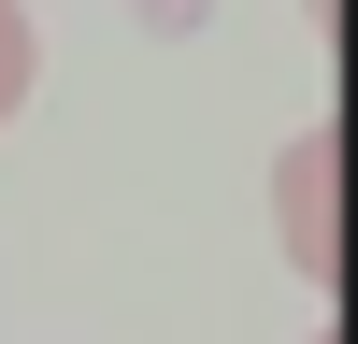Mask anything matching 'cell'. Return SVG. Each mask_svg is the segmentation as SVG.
<instances>
[{"label": "cell", "instance_id": "obj_1", "mask_svg": "<svg viewBox=\"0 0 358 344\" xmlns=\"http://www.w3.org/2000/svg\"><path fill=\"white\" fill-rule=\"evenodd\" d=\"M273 229H287V258H301L315 287H344V143L330 129H301L273 158Z\"/></svg>", "mask_w": 358, "mask_h": 344}, {"label": "cell", "instance_id": "obj_2", "mask_svg": "<svg viewBox=\"0 0 358 344\" xmlns=\"http://www.w3.org/2000/svg\"><path fill=\"white\" fill-rule=\"evenodd\" d=\"M29 72H43V43H29V0H0V115L29 101Z\"/></svg>", "mask_w": 358, "mask_h": 344}, {"label": "cell", "instance_id": "obj_3", "mask_svg": "<svg viewBox=\"0 0 358 344\" xmlns=\"http://www.w3.org/2000/svg\"><path fill=\"white\" fill-rule=\"evenodd\" d=\"M315 344H344V330H315Z\"/></svg>", "mask_w": 358, "mask_h": 344}]
</instances>
